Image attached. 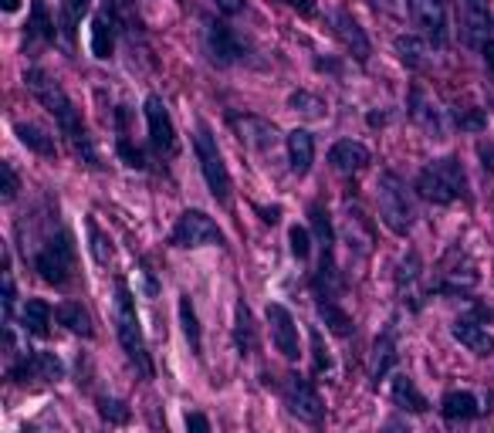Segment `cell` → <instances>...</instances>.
<instances>
[{
    "mask_svg": "<svg viewBox=\"0 0 494 433\" xmlns=\"http://www.w3.org/2000/svg\"><path fill=\"white\" fill-rule=\"evenodd\" d=\"M24 85H28L34 98L55 115V123H58V129H62L64 142H68V149H72L85 166H92L95 170V166H98V156H95L92 136H89V129H85V123H81V115H78L75 106H72L68 92H64L62 85L47 75V72H41V68H28V72H24Z\"/></svg>",
    "mask_w": 494,
    "mask_h": 433,
    "instance_id": "1",
    "label": "cell"
},
{
    "mask_svg": "<svg viewBox=\"0 0 494 433\" xmlns=\"http://www.w3.org/2000/svg\"><path fill=\"white\" fill-rule=\"evenodd\" d=\"M467 190V176H464L461 159L454 156H444V159H433L427 163L417 176V193L427 203H454L457 197H464Z\"/></svg>",
    "mask_w": 494,
    "mask_h": 433,
    "instance_id": "2",
    "label": "cell"
},
{
    "mask_svg": "<svg viewBox=\"0 0 494 433\" xmlns=\"http://www.w3.org/2000/svg\"><path fill=\"white\" fill-rule=\"evenodd\" d=\"M115 332H119L125 356L140 366L142 376H153L149 352H146V339H142L140 315H136V301H132V292H129V284L123 278L115 281Z\"/></svg>",
    "mask_w": 494,
    "mask_h": 433,
    "instance_id": "3",
    "label": "cell"
},
{
    "mask_svg": "<svg viewBox=\"0 0 494 433\" xmlns=\"http://www.w3.org/2000/svg\"><path fill=\"white\" fill-rule=\"evenodd\" d=\"M193 146H197L200 173H203V180H207V186H210V193H214V200L227 203L231 200V173H227V163H224L220 149H217L214 132H210L207 125H197Z\"/></svg>",
    "mask_w": 494,
    "mask_h": 433,
    "instance_id": "4",
    "label": "cell"
},
{
    "mask_svg": "<svg viewBox=\"0 0 494 433\" xmlns=\"http://www.w3.org/2000/svg\"><path fill=\"white\" fill-rule=\"evenodd\" d=\"M379 216L396 237H406L413 227V203L406 197V186L400 183L396 173L379 176Z\"/></svg>",
    "mask_w": 494,
    "mask_h": 433,
    "instance_id": "5",
    "label": "cell"
},
{
    "mask_svg": "<svg viewBox=\"0 0 494 433\" xmlns=\"http://www.w3.org/2000/svg\"><path fill=\"white\" fill-rule=\"evenodd\" d=\"M72 264H75V250H72V241L68 233H58V237H47L41 250L34 254V271L47 281V284H64L72 278Z\"/></svg>",
    "mask_w": 494,
    "mask_h": 433,
    "instance_id": "6",
    "label": "cell"
},
{
    "mask_svg": "<svg viewBox=\"0 0 494 433\" xmlns=\"http://www.w3.org/2000/svg\"><path fill=\"white\" fill-rule=\"evenodd\" d=\"M457 24L464 45L484 51V45H491L494 31L491 0H457Z\"/></svg>",
    "mask_w": 494,
    "mask_h": 433,
    "instance_id": "7",
    "label": "cell"
},
{
    "mask_svg": "<svg viewBox=\"0 0 494 433\" xmlns=\"http://www.w3.org/2000/svg\"><path fill=\"white\" fill-rule=\"evenodd\" d=\"M173 244L176 248H207V244H224V233L203 210H186L173 227Z\"/></svg>",
    "mask_w": 494,
    "mask_h": 433,
    "instance_id": "8",
    "label": "cell"
},
{
    "mask_svg": "<svg viewBox=\"0 0 494 433\" xmlns=\"http://www.w3.org/2000/svg\"><path fill=\"white\" fill-rule=\"evenodd\" d=\"M142 115H146V125H149V142L159 156H176L180 149V140H176V125H173L170 112L163 106L159 95H149L146 106H142Z\"/></svg>",
    "mask_w": 494,
    "mask_h": 433,
    "instance_id": "9",
    "label": "cell"
},
{
    "mask_svg": "<svg viewBox=\"0 0 494 433\" xmlns=\"http://www.w3.org/2000/svg\"><path fill=\"white\" fill-rule=\"evenodd\" d=\"M478 284V267L474 261L464 254L461 248H454L440 264V281H437V292H447V294H461L467 288Z\"/></svg>",
    "mask_w": 494,
    "mask_h": 433,
    "instance_id": "10",
    "label": "cell"
},
{
    "mask_svg": "<svg viewBox=\"0 0 494 433\" xmlns=\"http://www.w3.org/2000/svg\"><path fill=\"white\" fill-rule=\"evenodd\" d=\"M285 403H288V410H292L298 420H309V423H319L325 413L322 406V396L315 393L309 379H302L298 372L288 376V383H285Z\"/></svg>",
    "mask_w": 494,
    "mask_h": 433,
    "instance_id": "11",
    "label": "cell"
},
{
    "mask_svg": "<svg viewBox=\"0 0 494 433\" xmlns=\"http://www.w3.org/2000/svg\"><path fill=\"white\" fill-rule=\"evenodd\" d=\"M406 7H410V17H413V24H417L420 31H423V38L433 41L437 47L444 45V38H447L444 0H406Z\"/></svg>",
    "mask_w": 494,
    "mask_h": 433,
    "instance_id": "12",
    "label": "cell"
},
{
    "mask_svg": "<svg viewBox=\"0 0 494 433\" xmlns=\"http://www.w3.org/2000/svg\"><path fill=\"white\" fill-rule=\"evenodd\" d=\"M203 45H207V55L217 68H227L241 58V41L234 38V31L227 24H217V21H207V31H203Z\"/></svg>",
    "mask_w": 494,
    "mask_h": 433,
    "instance_id": "13",
    "label": "cell"
},
{
    "mask_svg": "<svg viewBox=\"0 0 494 433\" xmlns=\"http://www.w3.org/2000/svg\"><path fill=\"white\" fill-rule=\"evenodd\" d=\"M268 325H271V339L278 345V352L285 359H298V325H294L292 311L285 309V305H268Z\"/></svg>",
    "mask_w": 494,
    "mask_h": 433,
    "instance_id": "14",
    "label": "cell"
},
{
    "mask_svg": "<svg viewBox=\"0 0 494 433\" xmlns=\"http://www.w3.org/2000/svg\"><path fill=\"white\" fill-rule=\"evenodd\" d=\"M328 163L332 170L342 173V176H355L370 166V149L362 142H353V140H339L332 149H328Z\"/></svg>",
    "mask_w": 494,
    "mask_h": 433,
    "instance_id": "15",
    "label": "cell"
},
{
    "mask_svg": "<svg viewBox=\"0 0 494 433\" xmlns=\"http://www.w3.org/2000/svg\"><path fill=\"white\" fill-rule=\"evenodd\" d=\"M231 125L237 129L241 140L251 142V146H258L261 153L275 149V142H278V129L271 123H264V119H258V115H234Z\"/></svg>",
    "mask_w": 494,
    "mask_h": 433,
    "instance_id": "16",
    "label": "cell"
},
{
    "mask_svg": "<svg viewBox=\"0 0 494 433\" xmlns=\"http://www.w3.org/2000/svg\"><path fill=\"white\" fill-rule=\"evenodd\" d=\"M410 115H413V123H417L430 140H444L447 129H444V119H440V108L433 106L420 89H413V95H410Z\"/></svg>",
    "mask_w": 494,
    "mask_h": 433,
    "instance_id": "17",
    "label": "cell"
},
{
    "mask_svg": "<svg viewBox=\"0 0 494 433\" xmlns=\"http://www.w3.org/2000/svg\"><path fill=\"white\" fill-rule=\"evenodd\" d=\"M454 339L461 342L464 349H471L474 356H494V339L488 335V328L474 318H457L454 322Z\"/></svg>",
    "mask_w": 494,
    "mask_h": 433,
    "instance_id": "18",
    "label": "cell"
},
{
    "mask_svg": "<svg viewBox=\"0 0 494 433\" xmlns=\"http://www.w3.org/2000/svg\"><path fill=\"white\" fill-rule=\"evenodd\" d=\"M336 34L342 38V45L355 55V62L359 64L370 62V51H372L370 38H366V31L359 28V21H355V17H349L345 11H339V14H336Z\"/></svg>",
    "mask_w": 494,
    "mask_h": 433,
    "instance_id": "19",
    "label": "cell"
},
{
    "mask_svg": "<svg viewBox=\"0 0 494 433\" xmlns=\"http://www.w3.org/2000/svg\"><path fill=\"white\" fill-rule=\"evenodd\" d=\"M17 376V379H45V383H51V379H62V362H58V356L55 352H31L28 359H21V366L17 369H11Z\"/></svg>",
    "mask_w": 494,
    "mask_h": 433,
    "instance_id": "20",
    "label": "cell"
},
{
    "mask_svg": "<svg viewBox=\"0 0 494 433\" xmlns=\"http://www.w3.org/2000/svg\"><path fill=\"white\" fill-rule=\"evenodd\" d=\"M311 159H315V140H311L309 129H292L288 132V163L292 173L305 176L311 170Z\"/></svg>",
    "mask_w": 494,
    "mask_h": 433,
    "instance_id": "21",
    "label": "cell"
},
{
    "mask_svg": "<svg viewBox=\"0 0 494 433\" xmlns=\"http://www.w3.org/2000/svg\"><path fill=\"white\" fill-rule=\"evenodd\" d=\"M440 413H444V420H450V423H457V420H474L481 413L478 396L467 393V389H454V393H447L444 403H440Z\"/></svg>",
    "mask_w": 494,
    "mask_h": 433,
    "instance_id": "22",
    "label": "cell"
},
{
    "mask_svg": "<svg viewBox=\"0 0 494 433\" xmlns=\"http://www.w3.org/2000/svg\"><path fill=\"white\" fill-rule=\"evenodd\" d=\"M393 362H396V339H393V332H383L376 345H372V362H370V379L372 383H379L389 369H393Z\"/></svg>",
    "mask_w": 494,
    "mask_h": 433,
    "instance_id": "23",
    "label": "cell"
},
{
    "mask_svg": "<svg viewBox=\"0 0 494 433\" xmlns=\"http://www.w3.org/2000/svg\"><path fill=\"white\" fill-rule=\"evenodd\" d=\"M234 339H237V349L251 356L254 349H258V332H254V318H251V309H247L244 301H237V309H234Z\"/></svg>",
    "mask_w": 494,
    "mask_h": 433,
    "instance_id": "24",
    "label": "cell"
},
{
    "mask_svg": "<svg viewBox=\"0 0 494 433\" xmlns=\"http://www.w3.org/2000/svg\"><path fill=\"white\" fill-rule=\"evenodd\" d=\"M389 393H393V403L403 406V410H410V413H427V400H423V393H420L417 383H413L410 376H396Z\"/></svg>",
    "mask_w": 494,
    "mask_h": 433,
    "instance_id": "25",
    "label": "cell"
},
{
    "mask_svg": "<svg viewBox=\"0 0 494 433\" xmlns=\"http://www.w3.org/2000/svg\"><path fill=\"white\" fill-rule=\"evenodd\" d=\"M112 47H115V21L112 14H98L92 21V55L95 58H112Z\"/></svg>",
    "mask_w": 494,
    "mask_h": 433,
    "instance_id": "26",
    "label": "cell"
},
{
    "mask_svg": "<svg viewBox=\"0 0 494 433\" xmlns=\"http://www.w3.org/2000/svg\"><path fill=\"white\" fill-rule=\"evenodd\" d=\"M21 322H24V332H31L38 339H45L47 335V325H51V309H47V301L41 298H31L24 311H21Z\"/></svg>",
    "mask_w": 494,
    "mask_h": 433,
    "instance_id": "27",
    "label": "cell"
},
{
    "mask_svg": "<svg viewBox=\"0 0 494 433\" xmlns=\"http://www.w3.org/2000/svg\"><path fill=\"white\" fill-rule=\"evenodd\" d=\"M55 318L64 325V328H72V332H78V335H92V318H89V311L81 309L78 301H62L58 309H55Z\"/></svg>",
    "mask_w": 494,
    "mask_h": 433,
    "instance_id": "28",
    "label": "cell"
},
{
    "mask_svg": "<svg viewBox=\"0 0 494 433\" xmlns=\"http://www.w3.org/2000/svg\"><path fill=\"white\" fill-rule=\"evenodd\" d=\"M417 278H420V258H417V254H410V258L400 264V275H396V284H400L403 301L410 298V309H420Z\"/></svg>",
    "mask_w": 494,
    "mask_h": 433,
    "instance_id": "29",
    "label": "cell"
},
{
    "mask_svg": "<svg viewBox=\"0 0 494 433\" xmlns=\"http://www.w3.org/2000/svg\"><path fill=\"white\" fill-rule=\"evenodd\" d=\"M92 11V0H64L62 4V17H58V28H62V38L72 45L75 41V28L81 24V17Z\"/></svg>",
    "mask_w": 494,
    "mask_h": 433,
    "instance_id": "30",
    "label": "cell"
},
{
    "mask_svg": "<svg viewBox=\"0 0 494 433\" xmlns=\"http://www.w3.org/2000/svg\"><path fill=\"white\" fill-rule=\"evenodd\" d=\"M14 132L21 136V142L38 156H55V136H47L45 129H38L31 123H17Z\"/></svg>",
    "mask_w": 494,
    "mask_h": 433,
    "instance_id": "31",
    "label": "cell"
},
{
    "mask_svg": "<svg viewBox=\"0 0 494 433\" xmlns=\"http://www.w3.org/2000/svg\"><path fill=\"white\" fill-rule=\"evenodd\" d=\"M28 38H41V41H55V21H47L45 0L31 4V21H28Z\"/></svg>",
    "mask_w": 494,
    "mask_h": 433,
    "instance_id": "32",
    "label": "cell"
},
{
    "mask_svg": "<svg viewBox=\"0 0 494 433\" xmlns=\"http://www.w3.org/2000/svg\"><path fill=\"white\" fill-rule=\"evenodd\" d=\"M319 315L336 335H353V318L339 309V301H319Z\"/></svg>",
    "mask_w": 494,
    "mask_h": 433,
    "instance_id": "33",
    "label": "cell"
},
{
    "mask_svg": "<svg viewBox=\"0 0 494 433\" xmlns=\"http://www.w3.org/2000/svg\"><path fill=\"white\" fill-rule=\"evenodd\" d=\"M180 325H183V335L190 342L193 352H200V325H197V311H193V301L180 294Z\"/></svg>",
    "mask_w": 494,
    "mask_h": 433,
    "instance_id": "34",
    "label": "cell"
},
{
    "mask_svg": "<svg viewBox=\"0 0 494 433\" xmlns=\"http://www.w3.org/2000/svg\"><path fill=\"white\" fill-rule=\"evenodd\" d=\"M396 55H400V62L406 68H420L423 64V55H427V45L420 41V38H396Z\"/></svg>",
    "mask_w": 494,
    "mask_h": 433,
    "instance_id": "35",
    "label": "cell"
},
{
    "mask_svg": "<svg viewBox=\"0 0 494 433\" xmlns=\"http://www.w3.org/2000/svg\"><path fill=\"white\" fill-rule=\"evenodd\" d=\"M311 227H315V233H319V244H322V250H332V220H328V210H325L322 203H311Z\"/></svg>",
    "mask_w": 494,
    "mask_h": 433,
    "instance_id": "36",
    "label": "cell"
},
{
    "mask_svg": "<svg viewBox=\"0 0 494 433\" xmlns=\"http://www.w3.org/2000/svg\"><path fill=\"white\" fill-rule=\"evenodd\" d=\"M288 106L294 108V112H302V115H309V119H322V98H315V95L309 92H294L292 98H288Z\"/></svg>",
    "mask_w": 494,
    "mask_h": 433,
    "instance_id": "37",
    "label": "cell"
},
{
    "mask_svg": "<svg viewBox=\"0 0 494 433\" xmlns=\"http://www.w3.org/2000/svg\"><path fill=\"white\" fill-rule=\"evenodd\" d=\"M89 237H92V258L98 264H108L112 261V248H108V237L102 231H98V224L95 220H89Z\"/></svg>",
    "mask_w": 494,
    "mask_h": 433,
    "instance_id": "38",
    "label": "cell"
},
{
    "mask_svg": "<svg viewBox=\"0 0 494 433\" xmlns=\"http://www.w3.org/2000/svg\"><path fill=\"white\" fill-rule=\"evenodd\" d=\"M288 241H292V254L298 258V261H305V258L311 254V237H309L305 227H298V224H294L292 231H288Z\"/></svg>",
    "mask_w": 494,
    "mask_h": 433,
    "instance_id": "39",
    "label": "cell"
},
{
    "mask_svg": "<svg viewBox=\"0 0 494 433\" xmlns=\"http://www.w3.org/2000/svg\"><path fill=\"white\" fill-rule=\"evenodd\" d=\"M98 413H102L108 423H125V420H129V410H125L123 400H98Z\"/></svg>",
    "mask_w": 494,
    "mask_h": 433,
    "instance_id": "40",
    "label": "cell"
},
{
    "mask_svg": "<svg viewBox=\"0 0 494 433\" xmlns=\"http://www.w3.org/2000/svg\"><path fill=\"white\" fill-rule=\"evenodd\" d=\"M115 149H119V156L125 159V166H132V170H142V166H146L142 153L136 149V146H132V142H129V136H125V132L119 136V146H115Z\"/></svg>",
    "mask_w": 494,
    "mask_h": 433,
    "instance_id": "41",
    "label": "cell"
},
{
    "mask_svg": "<svg viewBox=\"0 0 494 433\" xmlns=\"http://www.w3.org/2000/svg\"><path fill=\"white\" fill-rule=\"evenodd\" d=\"M311 352H315V372L332 369V359H328V349L322 345V332L319 328H311Z\"/></svg>",
    "mask_w": 494,
    "mask_h": 433,
    "instance_id": "42",
    "label": "cell"
},
{
    "mask_svg": "<svg viewBox=\"0 0 494 433\" xmlns=\"http://www.w3.org/2000/svg\"><path fill=\"white\" fill-rule=\"evenodd\" d=\"M0 173H4V186H0L4 193H0V197H4V203H11L17 197V190H21V183H17V173H14V166H11V163H4V166H0Z\"/></svg>",
    "mask_w": 494,
    "mask_h": 433,
    "instance_id": "43",
    "label": "cell"
},
{
    "mask_svg": "<svg viewBox=\"0 0 494 433\" xmlns=\"http://www.w3.org/2000/svg\"><path fill=\"white\" fill-rule=\"evenodd\" d=\"M11 315H14V278L11 271L4 275V322L11 325Z\"/></svg>",
    "mask_w": 494,
    "mask_h": 433,
    "instance_id": "44",
    "label": "cell"
},
{
    "mask_svg": "<svg viewBox=\"0 0 494 433\" xmlns=\"http://www.w3.org/2000/svg\"><path fill=\"white\" fill-rule=\"evenodd\" d=\"M457 123H461V129H484L488 119H484V112L471 108V112H457Z\"/></svg>",
    "mask_w": 494,
    "mask_h": 433,
    "instance_id": "45",
    "label": "cell"
},
{
    "mask_svg": "<svg viewBox=\"0 0 494 433\" xmlns=\"http://www.w3.org/2000/svg\"><path fill=\"white\" fill-rule=\"evenodd\" d=\"M186 433H210V420L203 413H186Z\"/></svg>",
    "mask_w": 494,
    "mask_h": 433,
    "instance_id": "46",
    "label": "cell"
},
{
    "mask_svg": "<svg viewBox=\"0 0 494 433\" xmlns=\"http://www.w3.org/2000/svg\"><path fill=\"white\" fill-rule=\"evenodd\" d=\"M478 156L484 159V170L494 173V142H478Z\"/></svg>",
    "mask_w": 494,
    "mask_h": 433,
    "instance_id": "47",
    "label": "cell"
},
{
    "mask_svg": "<svg viewBox=\"0 0 494 433\" xmlns=\"http://www.w3.org/2000/svg\"><path fill=\"white\" fill-rule=\"evenodd\" d=\"M298 14H315V0H288Z\"/></svg>",
    "mask_w": 494,
    "mask_h": 433,
    "instance_id": "48",
    "label": "cell"
},
{
    "mask_svg": "<svg viewBox=\"0 0 494 433\" xmlns=\"http://www.w3.org/2000/svg\"><path fill=\"white\" fill-rule=\"evenodd\" d=\"M217 7H220L224 14H237V11H241V0H217Z\"/></svg>",
    "mask_w": 494,
    "mask_h": 433,
    "instance_id": "49",
    "label": "cell"
},
{
    "mask_svg": "<svg viewBox=\"0 0 494 433\" xmlns=\"http://www.w3.org/2000/svg\"><path fill=\"white\" fill-rule=\"evenodd\" d=\"M379 433H410V430H406V423H403V420H389Z\"/></svg>",
    "mask_w": 494,
    "mask_h": 433,
    "instance_id": "50",
    "label": "cell"
},
{
    "mask_svg": "<svg viewBox=\"0 0 494 433\" xmlns=\"http://www.w3.org/2000/svg\"><path fill=\"white\" fill-rule=\"evenodd\" d=\"M481 55H484V62H488V68H491V75H494V41H491V45H484V51H481Z\"/></svg>",
    "mask_w": 494,
    "mask_h": 433,
    "instance_id": "51",
    "label": "cell"
},
{
    "mask_svg": "<svg viewBox=\"0 0 494 433\" xmlns=\"http://www.w3.org/2000/svg\"><path fill=\"white\" fill-rule=\"evenodd\" d=\"M0 4H4V11H7V14H11V11H17V7H21V0H0Z\"/></svg>",
    "mask_w": 494,
    "mask_h": 433,
    "instance_id": "52",
    "label": "cell"
}]
</instances>
